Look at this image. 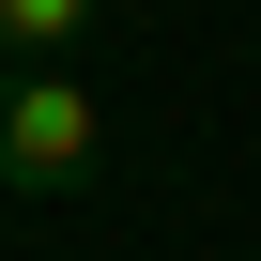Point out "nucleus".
I'll return each instance as SVG.
<instances>
[{
	"label": "nucleus",
	"mask_w": 261,
	"mask_h": 261,
	"mask_svg": "<svg viewBox=\"0 0 261 261\" xmlns=\"http://www.w3.org/2000/svg\"><path fill=\"white\" fill-rule=\"evenodd\" d=\"M108 154V92L77 77V62H16V77H0V185H77Z\"/></svg>",
	"instance_id": "nucleus-1"
},
{
	"label": "nucleus",
	"mask_w": 261,
	"mask_h": 261,
	"mask_svg": "<svg viewBox=\"0 0 261 261\" xmlns=\"http://www.w3.org/2000/svg\"><path fill=\"white\" fill-rule=\"evenodd\" d=\"M92 16H108V0H0V46H16V62H77Z\"/></svg>",
	"instance_id": "nucleus-2"
}]
</instances>
